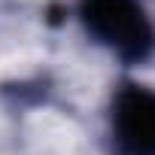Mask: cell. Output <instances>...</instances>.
I'll list each match as a JSON object with an SVG mask.
<instances>
[{"label": "cell", "mask_w": 155, "mask_h": 155, "mask_svg": "<svg viewBox=\"0 0 155 155\" xmlns=\"http://www.w3.org/2000/svg\"><path fill=\"white\" fill-rule=\"evenodd\" d=\"M79 21L125 64H143L155 52V28L140 0H79Z\"/></svg>", "instance_id": "1"}, {"label": "cell", "mask_w": 155, "mask_h": 155, "mask_svg": "<svg viewBox=\"0 0 155 155\" xmlns=\"http://www.w3.org/2000/svg\"><path fill=\"white\" fill-rule=\"evenodd\" d=\"M110 128L119 155H155V88L122 82L113 91Z\"/></svg>", "instance_id": "2"}]
</instances>
